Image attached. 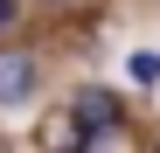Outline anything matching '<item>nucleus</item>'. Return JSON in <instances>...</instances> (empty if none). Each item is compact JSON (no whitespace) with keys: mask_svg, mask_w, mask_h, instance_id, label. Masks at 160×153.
Wrapping results in <instances>:
<instances>
[{"mask_svg":"<svg viewBox=\"0 0 160 153\" xmlns=\"http://www.w3.org/2000/svg\"><path fill=\"white\" fill-rule=\"evenodd\" d=\"M0 28H7V0H0Z\"/></svg>","mask_w":160,"mask_h":153,"instance_id":"4","label":"nucleus"},{"mask_svg":"<svg viewBox=\"0 0 160 153\" xmlns=\"http://www.w3.org/2000/svg\"><path fill=\"white\" fill-rule=\"evenodd\" d=\"M132 76H139V84H153V76H160V56H132Z\"/></svg>","mask_w":160,"mask_h":153,"instance_id":"3","label":"nucleus"},{"mask_svg":"<svg viewBox=\"0 0 160 153\" xmlns=\"http://www.w3.org/2000/svg\"><path fill=\"white\" fill-rule=\"evenodd\" d=\"M70 118H77V132H98V125H125L118 97H112V91H98V84H84V91L70 97Z\"/></svg>","mask_w":160,"mask_h":153,"instance_id":"2","label":"nucleus"},{"mask_svg":"<svg viewBox=\"0 0 160 153\" xmlns=\"http://www.w3.org/2000/svg\"><path fill=\"white\" fill-rule=\"evenodd\" d=\"M49 7H63V0H49Z\"/></svg>","mask_w":160,"mask_h":153,"instance_id":"5","label":"nucleus"},{"mask_svg":"<svg viewBox=\"0 0 160 153\" xmlns=\"http://www.w3.org/2000/svg\"><path fill=\"white\" fill-rule=\"evenodd\" d=\"M35 56L28 49H0V105H28L35 97Z\"/></svg>","mask_w":160,"mask_h":153,"instance_id":"1","label":"nucleus"}]
</instances>
